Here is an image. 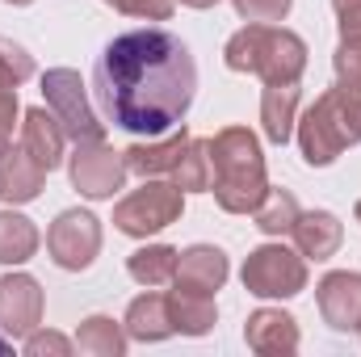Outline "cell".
<instances>
[{
    "instance_id": "8992f818",
    "label": "cell",
    "mask_w": 361,
    "mask_h": 357,
    "mask_svg": "<svg viewBox=\"0 0 361 357\" xmlns=\"http://www.w3.org/2000/svg\"><path fill=\"white\" fill-rule=\"evenodd\" d=\"M244 290L257 298H294L307 290V261L286 244H261L244 261Z\"/></svg>"
},
{
    "instance_id": "8fae6325",
    "label": "cell",
    "mask_w": 361,
    "mask_h": 357,
    "mask_svg": "<svg viewBox=\"0 0 361 357\" xmlns=\"http://www.w3.org/2000/svg\"><path fill=\"white\" fill-rule=\"evenodd\" d=\"M315 303H319V315L332 332H357L361 328V273H328L319 286H315Z\"/></svg>"
},
{
    "instance_id": "3957f363",
    "label": "cell",
    "mask_w": 361,
    "mask_h": 357,
    "mask_svg": "<svg viewBox=\"0 0 361 357\" xmlns=\"http://www.w3.org/2000/svg\"><path fill=\"white\" fill-rule=\"evenodd\" d=\"M223 63L231 72H252L265 85H298V76L307 72V42L294 30L248 21L227 38Z\"/></svg>"
},
{
    "instance_id": "1f68e13d",
    "label": "cell",
    "mask_w": 361,
    "mask_h": 357,
    "mask_svg": "<svg viewBox=\"0 0 361 357\" xmlns=\"http://www.w3.org/2000/svg\"><path fill=\"white\" fill-rule=\"evenodd\" d=\"M13 122H17V89L0 85V147L13 139Z\"/></svg>"
},
{
    "instance_id": "6da1fadb",
    "label": "cell",
    "mask_w": 361,
    "mask_h": 357,
    "mask_svg": "<svg viewBox=\"0 0 361 357\" xmlns=\"http://www.w3.org/2000/svg\"><path fill=\"white\" fill-rule=\"evenodd\" d=\"M193 92V51L164 25H143L109 38L92 63V97L105 122L139 139H156L180 126Z\"/></svg>"
},
{
    "instance_id": "44dd1931",
    "label": "cell",
    "mask_w": 361,
    "mask_h": 357,
    "mask_svg": "<svg viewBox=\"0 0 361 357\" xmlns=\"http://www.w3.org/2000/svg\"><path fill=\"white\" fill-rule=\"evenodd\" d=\"M177 248H169V244H147V248H139V253H130V277L139 282V286H147V290H160V286H173V273H177Z\"/></svg>"
},
{
    "instance_id": "484cf974",
    "label": "cell",
    "mask_w": 361,
    "mask_h": 357,
    "mask_svg": "<svg viewBox=\"0 0 361 357\" xmlns=\"http://www.w3.org/2000/svg\"><path fill=\"white\" fill-rule=\"evenodd\" d=\"M30 76H34V55H30L21 42H13V38L0 34V85L17 89V85H25Z\"/></svg>"
},
{
    "instance_id": "e575fe53",
    "label": "cell",
    "mask_w": 361,
    "mask_h": 357,
    "mask_svg": "<svg viewBox=\"0 0 361 357\" xmlns=\"http://www.w3.org/2000/svg\"><path fill=\"white\" fill-rule=\"evenodd\" d=\"M4 4H34V0H4Z\"/></svg>"
},
{
    "instance_id": "ba28073f",
    "label": "cell",
    "mask_w": 361,
    "mask_h": 357,
    "mask_svg": "<svg viewBox=\"0 0 361 357\" xmlns=\"http://www.w3.org/2000/svg\"><path fill=\"white\" fill-rule=\"evenodd\" d=\"M47 253L59 269H89L101 253V223L89 210H63L47 231Z\"/></svg>"
},
{
    "instance_id": "d4e9b609",
    "label": "cell",
    "mask_w": 361,
    "mask_h": 357,
    "mask_svg": "<svg viewBox=\"0 0 361 357\" xmlns=\"http://www.w3.org/2000/svg\"><path fill=\"white\" fill-rule=\"evenodd\" d=\"M252 214H257V227H261L265 236H290V227H294V219H298L302 210H298V198H294L290 189H269Z\"/></svg>"
},
{
    "instance_id": "277c9868",
    "label": "cell",
    "mask_w": 361,
    "mask_h": 357,
    "mask_svg": "<svg viewBox=\"0 0 361 357\" xmlns=\"http://www.w3.org/2000/svg\"><path fill=\"white\" fill-rule=\"evenodd\" d=\"M353 143H361V85L336 80L298 118V147L311 169H324Z\"/></svg>"
},
{
    "instance_id": "7c38bea8",
    "label": "cell",
    "mask_w": 361,
    "mask_h": 357,
    "mask_svg": "<svg viewBox=\"0 0 361 357\" xmlns=\"http://www.w3.org/2000/svg\"><path fill=\"white\" fill-rule=\"evenodd\" d=\"M227 253L223 248H214V244H193V248H185L177 257V273H173V286L177 290H189V294H210L214 298V290H223V282H227Z\"/></svg>"
},
{
    "instance_id": "4fadbf2b",
    "label": "cell",
    "mask_w": 361,
    "mask_h": 357,
    "mask_svg": "<svg viewBox=\"0 0 361 357\" xmlns=\"http://www.w3.org/2000/svg\"><path fill=\"white\" fill-rule=\"evenodd\" d=\"M244 341H248L252 353H261V357H290V353H298V324L281 307H261V311L248 315Z\"/></svg>"
},
{
    "instance_id": "e0dca14e",
    "label": "cell",
    "mask_w": 361,
    "mask_h": 357,
    "mask_svg": "<svg viewBox=\"0 0 361 357\" xmlns=\"http://www.w3.org/2000/svg\"><path fill=\"white\" fill-rule=\"evenodd\" d=\"M122 328H126V337H130V341H143V345L173 337V332H177V324H173V311H169V294H156V290L139 294V298L126 307Z\"/></svg>"
},
{
    "instance_id": "d6a6232c",
    "label": "cell",
    "mask_w": 361,
    "mask_h": 357,
    "mask_svg": "<svg viewBox=\"0 0 361 357\" xmlns=\"http://www.w3.org/2000/svg\"><path fill=\"white\" fill-rule=\"evenodd\" d=\"M180 4H189V8H210V4H219V0H180Z\"/></svg>"
},
{
    "instance_id": "5bb4252c",
    "label": "cell",
    "mask_w": 361,
    "mask_h": 357,
    "mask_svg": "<svg viewBox=\"0 0 361 357\" xmlns=\"http://www.w3.org/2000/svg\"><path fill=\"white\" fill-rule=\"evenodd\" d=\"M21 147L51 173V169H59L63 164V147H68V131H63V122L51 114V109H42V105H34V109H25L21 114Z\"/></svg>"
},
{
    "instance_id": "2e32d148",
    "label": "cell",
    "mask_w": 361,
    "mask_h": 357,
    "mask_svg": "<svg viewBox=\"0 0 361 357\" xmlns=\"http://www.w3.org/2000/svg\"><path fill=\"white\" fill-rule=\"evenodd\" d=\"M290 236H294V244H298L302 257L328 261V257H336V248H341V240H345V227H341V219L328 214V210H302V214L294 219Z\"/></svg>"
},
{
    "instance_id": "5b68a950",
    "label": "cell",
    "mask_w": 361,
    "mask_h": 357,
    "mask_svg": "<svg viewBox=\"0 0 361 357\" xmlns=\"http://www.w3.org/2000/svg\"><path fill=\"white\" fill-rule=\"evenodd\" d=\"M180 210H185V193L177 185H164V181H143L135 193H126L118 206H114V223L122 236H135V240H147L156 231H164L169 223H177Z\"/></svg>"
},
{
    "instance_id": "f546056e",
    "label": "cell",
    "mask_w": 361,
    "mask_h": 357,
    "mask_svg": "<svg viewBox=\"0 0 361 357\" xmlns=\"http://www.w3.org/2000/svg\"><path fill=\"white\" fill-rule=\"evenodd\" d=\"M72 349H76V341H68V337H59V332H38V328H34V332H30V337H25V353L30 357H63V353H72Z\"/></svg>"
},
{
    "instance_id": "ac0fdd59",
    "label": "cell",
    "mask_w": 361,
    "mask_h": 357,
    "mask_svg": "<svg viewBox=\"0 0 361 357\" xmlns=\"http://www.w3.org/2000/svg\"><path fill=\"white\" fill-rule=\"evenodd\" d=\"M189 131L180 126L173 131L169 139H156V143H135V147H126L122 156H126V169L130 173H139V177H160V173H173L180 160V152L189 147Z\"/></svg>"
},
{
    "instance_id": "7402d4cb",
    "label": "cell",
    "mask_w": 361,
    "mask_h": 357,
    "mask_svg": "<svg viewBox=\"0 0 361 357\" xmlns=\"http://www.w3.org/2000/svg\"><path fill=\"white\" fill-rule=\"evenodd\" d=\"M34 253H38V227L17 210H0V265H21Z\"/></svg>"
},
{
    "instance_id": "ffe728a7",
    "label": "cell",
    "mask_w": 361,
    "mask_h": 357,
    "mask_svg": "<svg viewBox=\"0 0 361 357\" xmlns=\"http://www.w3.org/2000/svg\"><path fill=\"white\" fill-rule=\"evenodd\" d=\"M169 311H173V324H177L180 337H206L214 324H219V307L210 294H189V290H177L169 294Z\"/></svg>"
},
{
    "instance_id": "30bf717a",
    "label": "cell",
    "mask_w": 361,
    "mask_h": 357,
    "mask_svg": "<svg viewBox=\"0 0 361 357\" xmlns=\"http://www.w3.org/2000/svg\"><path fill=\"white\" fill-rule=\"evenodd\" d=\"M42 324V286L30 273L0 277V328L8 337H30Z\"/></svg>"
},
{
    "instance_id": "83f0119b",
    "label": "cell",
    "mask_w": 361,
    "mask_h": 357,
    "mask_svg": "<svg viewBox=\"0 0 361 357\" xmlns=\"http://www.w3.org/2000/svg\"><path fill=\"white\" fill-rule=\"evenodd\" d=\"M294 0H235V13L244 21H261V25H273V21H286Z\"/></svg>"
},
{
    "instance_id": "603a6c76",
    "label": "cell",
    "mask_w": 361,
    "mask_h": 357,
    "mask_svg": "<svg viewBox=\"0 0 361 357\" xmlns=\"http://www.w3.org/2000/svg\"><path fill=\"white\" fill-rule=\"evenodd\" d=\"M126 328H118L109 315H89L76 332V349L89 357H122L126 353Z\"/></svg>"
},
{
    "instance_id": "9c48e42d",
    "label": "cell",
    "mask_w": 361,
    "mask_h": 357,
    "mask_svg": "<svg viewBox=\"0 0 361 357\" xmlns=\"http://www.w3.org/2000/svg\"><path fill=\"white\" fill-rule=\"evenodd\" d=\"M68 173H72V185L85 193V198H114L118 189H122V181H126V156L122 152H114L105 139H92V143H76V152H72V164H68Z\"/></svg>"
},
{
    "instance_id": "d6986e66",
    "label": "cell",
    "mask_w": 361,
    "mask_h": 357,
    "mask_svg": "<svg viewBox=\"0 0 361 357\" xmlns=\"http://www.w3.org/2000/svg\"><path fill=\"white\" fill-rule=\"evenodd\" d=\"M294 122H298V85H265V97H261V126H265V139L277 143V147L290 143Z\"/></svg>"
},
{
    "instance_id": "4dcf8cb0",
    "label": "cell",
    "mask_w": 361,
    "mask_h": 357,
    "mask_svg": "<svg viewBox=\"0 0 361 357\" xmlns=\"http://www.w3.org/2000/svg\"><path fill=\"white\" fill-rule=\"evenodd\" d=\"M336 21H341V38H361V0H332Z\"/></svg>"
},
{
    "instance_id": "f1b7e54d",
    "label": "cell",
    "mask_w": 361,
    "mask_h": 357,
    "mask_svg": "<svg viewBox=\"0 0 361 357\" xmlns=\"http://www.w3.org/2000/svg\"><path fill=\"white\" fill-rule=\"evenodd\" d=\"M126 17H143V21H169L173 17V0H105Z\"/></svg>"
},
{
    "instance_id": "4316f807",
    "label": "cell",
    "mask_w": 361,
    "mask_h": 357,
    "mask_svg": "<svg viewBox=\"0 0 361 357\" xmlns=\"http://www.w3.org/2000/svg\"><path fill=\"white\" fill-rule=\"evenodd\" d=\"M332 68H336V80L361 85V38H341L336 55H332Z\"/></svg>"
},
{
    "instance_id": "8d00e7d4",
    "label": "cell",
    "mask_w": 361,
    "mask_h": 357,
    "mask_svg": "<svg viewBox=\"0 0 361 357\" xmlns=\"http://www.w3.org/2000/svg\"><path fill=\"white\" fill-rule=\"evenodd\" d=\"M357 332H361V328H357Z\"/></svg>"
},
{
    "instance_id": "d590c367",
    "label": "cell",
    "mask_w": 361,
    "mask_h": 357,
    "mask_svg": "<svg viewBox=\"0 0 361 357\" xmlns=\"http://www.w3.org/2000/svg\"><path fill=\"white\" fill-rule=\"evenodd\" d=\"M353 214H357V223H361V202H357V210H353Z\"/></svg>"
},
{
    "instance_id": "7a4b0ae2",
    "label": "cell",
    "mask_w": 361,
    "mask_h": 357,
    "mask_svg": "<svg viewBox=\"0 0 361 357\" xmlns=\"http://www.w3.org/2000/svg\"><path fill=\"white\" fill-rule=\"evenodd\" d=\"M210 164H214V202L227 214H252L261 198L269 193L265 181V156L248 126H227L210 139Z\"/></svg>"
},
{
    "instance_id": "836d02e7",
    "label": "cell",
    "mask_w": 361,
    "mask_h": 357,
    "mask_svg": "<svg viewBox=\"0 0 361 357\" xmlns=\"http://www.w3.org/2000/svg\"><path fill=\"white\" fill-rule=\"evenodd\" d=\"M13 349V337H0V353H8Z\"/></svg>"
},
{
    "instance_id": "52a82bcc",
    "label": "cell",
    "mask_w": 361,
    "mask_h": 357,
    "mask_svg": "<svg viewBox=\"0 0 361 357\" xmlns=\"http://www.w3.org/2000/svg\"><path fill=\"white\" fill-rule=\"evenodd\" d=\"M42 97H47V109L63 122V131H68L72 143L105 139V126H101V118L92 114L89 97H85L80 72H72V68H51V72L42 76Z\"/></svg>"
},
{
    "instance_id": "9a60e30c",
    "label": "cell",
    "mask_w": 361,
    "mask_h": 357,
    "mask_svg": "<svg viewBox=\"0 0 361 357\" xmlns=\"http://www.w3.org/2000/svg\"><path fill=\"white\" fill-rule=\"evenodd\" d=\"M42 181H47V169L17 143H4L0 147V198L8 206H21V202H34L42 193Z\"/></svg>"
},
{
    "instance_id": "cb8c5ba5",
    "label": "cell",
    "mask_w": 361,
    "mask_h": 357,
    "mask_svg": "<svg viewBox=\"0 0 361 357\" xmlns=\"http://www.w3.org/2000/svg\"><path fill=\"white\" fill-rule=\"evenodd\" d=\"M214 181V164H210V139H189V147L180 152L177 169H173V185L180 193H202Z\"/></svg>"
}]
</instances>
